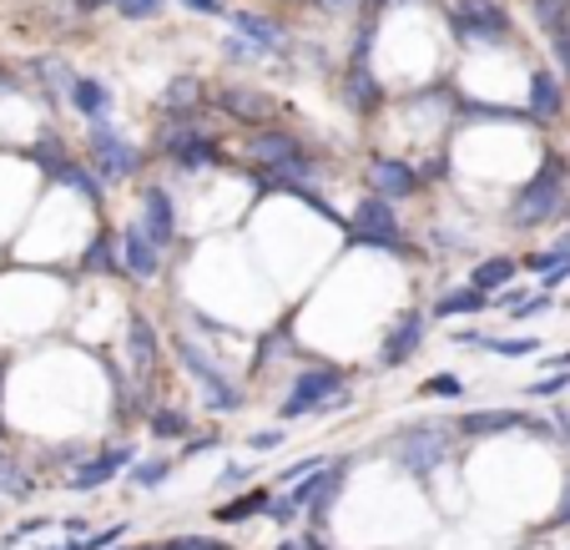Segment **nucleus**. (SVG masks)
<instances>
[{
	"instance_id": "nucleus-4",
	"label": "nucleus",
	"mask_w": 570,
	"mask_h": 550,
	"mask_svg": "<svg viewBox=\"0 0 570 550\" xmlns=\"http://www.w3.org/2000/svg\"><path fill=\"white\" fill-rule=\"evenodd\" d=\"M354 243H368V248H384V253H410V243L399 238V217L394 203L384 197H358L354 207Z\"/></svg>"
},
{
	"instance_id": "nucleus-29",
	"label": "nucleus",
	"mask_w": 570,
	"mask_h": 550,
	"mask_svg": "<svg viewBox=\"0 0 570 550\" xmlns=\"http://www.w3.org/2000/svg\"><path fill=\"white\" fill-rule=\"evenodd\" d=\"M151 434H161V440H177V434H187V414H177V410H151Z\"/></svg>"
},
{
	"instance_id": "nucleus-9",
	"label": "nucleus",
	"mask_w": 570,
	"mask_h": 550,
	"mask_svg": "<svg viewBox=\"0 0 570 550\" xmlns=\"http://www.w3.org/2000/svg\"><path fill=\"white\" fill-rule=\"evenodd\" d=\"M243 157L278 173V167H288V163H298L303 157V141L293 137V131H253V137L243 141Z\"/></svg>"
},
{
	"instance_id": "nucleus-22",
	"label": "nucleus",
	"mask_w": 570,
	"mask_h": 550,
	"mask_svg": "<svg viewBox=\"0 0 570 550\" xmlns=\"http://www.w3.org/2000/svg\"><path fill=\"white\" fill-rule=\"evenodd\" d=\"M484 303H490V293H480V288L440 293V303H434V318H460V313H480Z\"/></svg>"
},
{
	"instance_id": "nucleus-51",
	"label": "nucleus",
	"mask_w": 570,
	"mask_h": 550,
	"mask_svg": "<svg viewBox=\"0 0 570 550\" xmlns=\"http://www.w3.org/2000/svg\"><path fill=\"white\" fill-rule=\"evenodd\" d=\"M278 550H303V546H298V540H283V546H278Z\"/></svg>"
},
{
	"instance_id": "nucleus-17",
	"label": "nucleus",
	"mask_w": 570,
	"mask_h": 550,
	"mask_svg": "<svg viewBox=\"0 0 570 550\" xmlns=\"http://www.w3.org/2000/svg\"><path fill=\"white\" fill-rule=\"evenodd\" d=\"M530 121H540V127H546V121H556V111H560V87H556V76L550 71H535L530 76Z\"/></svg>"
},
{
	"instance_id": "nucleus-33",
	"label": "nucleus",
	"mask_w": 570,
	"mask_h": 550,
	"mask_svg": "<svg viewBox=\"0 0 570 550\" xmlns=\"http://www.w3.org/2000/svg\"><path fill=\"white\" fill-rule=\"evenodd\" d=\"M111 6H117L127 21H151V16H161V6H167V0H111Z\"/></svg>"
},
{
	"instance_id": "nucleus-11",
	"label": "nucleus",
	"mask_w": 570,
	"mask_h": 550,
	"mask_svg": "<svg viewBox=\"0 0 570 550\" xmlns=\"http://www.w3.org/2000/svg\"><path fill=\"white\" fill-rule=\"evenodd\" d=\"M141 233H147L157 248H167V243L177 238V207H173V193H161V187H147L141 193Z\"/></svg>"
},
{
	"instance_id": "nucleus-37",
	"label": "nucleus",
	"mask_w": 570,
	"mask_h": 550,
	"mask_svg": "<svg viewBox=\"0 0 570 550\" xmlns=\"http://www.w3.org/2000/svg\"><path fill=\"white\" fill-rule=\"evenodd\" d=\"M313 470H323V460L318 454H308V460H298V464H288L278 480H303V475H313Z\"/></svg>"
},
{
	"instance_id": "nucleus-20",
	"label": "nucleus",
	"mask_w": 570,
	"mask_h": 550,
	"mask_svg": "<svg viewBox=\"0 0 570 550\" xmlns=\"http://www.w3.org/2000/svg\"><path fill=\"white\" fill-rule=\"evenodd\" d=\"M515 258H484V263H474V273H470V288H480V293H505V283L515 278Z\"/></svg>"
},
{
	"instance_id": "nucleus-32",
	"label": "nucleus",
	"mask_w": 570,
	"mask_h": 550,
	"mask_svg": "<svg viewBox=\"0 0 570 550\" xmlns=\"http://www.w3.org/2000/svg\"><path fill=\"white\" fill-rule=\"evenodd\" d=\"M167 475H173V460H141L137 464V485L141 490H157Z\"/></svg>"
},
{
	"instance_id": "nucleus-15",
	"label": "nucleus",
	"mask_w": 570,
	"mask_h": 550,
	"mask_svg": "<svg viewBox=\"0 0 570 550\" xmlns=\"http://www.w3.org/2000/svg\"><path fill=\"white\" fill-rule=\"evenodd\" d=\"M420 338H424V313H404L394 328H389V338H384V354H379V364L384 369H399L404 359L420 348Z\"/></svg>"
},
{
	"instance_id": "nucleus-39",
	"label": "nucleus",
	"mask_w": 570,
	"mask_h": 550,
	"mask_svg": "<svg viewBox=\"0 0 570 550\" xmlns=\"http://www.w3.org/2000/svg\"><path fill=\"white\" fill-rule=\"evenodd\" d=\"M368 51H374V21H368L364 31H358V41H354V61H358V66H368Z\"/></svg>"
},
{
	"instance_id": "nucleus-25",
	"label": "nucleus",
	"mask_w": 570,
	"mask_h": 550,
	"mask_svg": "<svg viewBox=\"0 0 570 550\" xmlns=\"http://www.w3.org/2000/svg\"><path fill=\"white\" fill-rule=\"evenodd\" d=\"M348 101H354V107H364V111L379 107V81L368 76V66H354V76H348Z\"/></svg>"
},
{
	"instance_id": "nucleus-40",
	"label": "nucleus",
	"mask_w": 570,
	"mask_h": 550,
	"mask_svg": "<svg viewBox=\"0 0 570 550\" xmlns=\"http://www.w3.org/2000/svg\"><path fill=\"white\" fill-rule=\"evenodd\" d=\"M424 389H430V394H460L464 384H460V379H454V374H434Z\"/></svg>"
},
{
	"instance_id": "nucleus-24",
	"label": "nucleus",
	"mask_w": 570,
	"mask_h": 550,
	"mask_svg": "<svg viewBox=\"0 0 570 550\" xmlns=\"http://www.w3.org/2000/svg\"><path fill=\"white\" fill-rule=\"evenodd\" d=\"M56 183H66V187H71V193H81L91 207L101 203V183H97V173H91V167H81V163H76V157L61 167V173H56Z\"/></svg>"
},
{
	"instance_id": "nucleus-1",
	"label": "nucleus",
	"mask_w": 570,
	"mask_h": 550,
	"mask_svg": "<svg viewBox=\"0 0 570 550\" xmlns=\"http://www.w3.org/2000/svg\"><path fill=\"white\" fill-rule=\"evenodd\" d=\"M556 213H566V167H560V157H546V167L510 203V227H535Z\"/></svg>"
},
{
	"instance_id": "nucleus-46",
	"label": "nucleus",
	"mask_w": 570,
	"mask_h": 550,
	"mask_svg": "<svg viewBox=\"0 0 570 550\" xmlns=\"http://www.w3.org/2000/svg\"><path fill=\"white\" fill-rule=\"evenodd\" d=\"M566 379H570V369H566V374H560V379H540V384H535V394H556V389H566Z\"/></svg>"
},
{
	"instance_id": "nucleus-31",
	"label": "nucleus",
	"mask_w": 570,
	"mask_h": 550,
	"mask_svg": "<svg viewBox=\"0 0 570 550\" xmlns=\"http://www.w3.org/2000/svg\"><path fill=\"white\" fill-rule=\"evenodd\" d=\"M203 97V87H197L193 76H183V81H173V87L161 91V107H187V101Z\"/></svg>"
},
{
	"instance_id": "nucleus-16",
	"label": "nucleus",
	"mask_w": 570,
	"mask_h": 550,
	"mask_svg": "<svg viewBox=\"0 0 570 550\" xmlns=\"http://www.w3.org/2000/svg\"><path fill=\"white\" fill-rule=\"evenodd\" d=\"M217 107L237 121H268L273 117V101L263 97V91H248V87H227L223 97H217Z\"/></svg>"
},
{
	"instance_id": "nucleus-50",
	"label": "nucleus",
	"mask_w": 570,
	"mask_h": 550,
	"mask_svg": "<svg viewBox=\"0 0 570 550\" xmlns=\"http://www.w3.org/2000/svg\"><path fill=\"white\" fill-rule=\"evenodd\" d=\"M71 6H81V11H97V6H111V0H71Z\"/></svg>"
},
{
	"instance_id": "nucleus-30",
	"label": "nucleus",
	"mask_w": 570,
	"mask_h": 550,
	"mask_svg": "<svg viewBox=\"0 0 570 550\" xmlns=\"http://www.w3.org/2000/svg\"><path fill=\"white\" fill-rule=\"evenodd\" d=\"M480 348H490V354H535L540 348V338H484L480 334Z\"/></svg>"
},
{
	"instance_id": "nucleus-3",
	"label": "nucleus",
	"mask_w": 570,
	"mask_h": 550,
	"mask_svg": "<svg viewBox=\"0 0 570 550\" xmlns=\"http://www.w3.org/2000/svg\"><path fill=\"white\" fill-rule=\"evenodd\" d=\"M450 26L464 46H505L510 36V16L500 11L495 0H460L450 11Z\"/></svg>"
},
{
	"instance_id": "nucleus-42",
	"label": "nucleus",
	"mask_w": 570,
	"mask_h": 550,
	"mask_svg": "<svg viewBox=\"0 0 570 550\" xmlns=\"http://www.w3.org/2000/svg\"><path fill=\"white\" fill-rule=\"evenodd\" d=\"M556 61L566 66V76H570V31H566V26L556 31Z\"/></svg>"
},
{
	"instance_id": "nucleus-52",
	"label": "nucleus",
	"mask_w": 570,
	"mask_h": 550,
	"mask_svg": "<svg viewBox=\"0 0 570 550\" xmlns=\"http://www.w3.org/2000/svg\"><path fill=\"white\" fill-rule=\"evenodd\" d=\"M61 550H87V546H81V540H71V546H61Z\"/></svg>"
},
{
	"instance_id": "nucleus-38",
	"label": "nucleus",
	"mask_w": 570,
	"mask_h": 550,
	"mask_svg": "<svg viewBox=\"0 0 570 550\" xmlns=\"http://www.w3.org/2000/svg\"><path fill=\"white\" fill-rule=\"evenodd\" d=\"M283 440H288V434H283V430H258V434H253V450H258V454H268V450H278Z\"/></svg>"
},
{
	"instance_id": "nucleus-48",
	"label": "nucleus",
	"mask_w": 570,
	"mask_h": 550,
	"mask_svg": "<svg viewBox=\"0 0 570 550\" xmlns=\"http://www.w3.org/2000/svg\"><path fill=\"white\" fill-rule=\"evenodd\" d=\"M243 480H248V475H243V470H237V464H227V470H223V485H243Z\"/></svg>"
},
{
	"instance_id": "nucleus-49",
	"label": "nucleus",
	"mask_w": 570,
	"mask_h": 550,
	"mask_svg": "<svg viewBox=\"0 0 570 550\" xmlns=\"http://www.w3.org/2000/svg\"><path fill=\"white\" fill-rule=\"evenodd\" d=\"M556 520H560V526H570V485H566V500H560V515Z\"/></svg>"
},
{
	"instance_id": "nucleus-28",
	"label": "nucleus",
	"mask_w": 570,
	"mask_h": 550,
	"mask_svg": "<svg viewBox=\"0 0 570 550\" xmlns=\"http://www.w3.org/2000/svg\"><path fill=\"white\" fill-rule=\"evenodd\" d=\"M31 480H26L21 475V470H16V464L11 460H6V454H0V495H11V500H26V495H31Z\"/></svg>"
},
{
	"instance_id": "nucleus-34",
	"label": "nucleus",
	"mask_w": 570,
	"mask_h": 550,
	"mask_svg": "<svg viewBox=\"0 0 570 550\" xmlns=\"http://www.w3.org/2000/svg\"><path fill=\"white\" fill-rule=\"evenodd\" d=\"M258 510H268V495H248V500H233V505L223 510L217 520H227V526H237L243 515H258Z\"/></svg>"
},
{
	"instance_id": "nucleus-19",
	"label": "nucleus",
	"mask_w": 570,
	"mask_h": 550,
	"mask_svg": "<svg viewBox=\"0 0 570 550\" xmlns=\"http://www.w3.org/2000/svg\"><path fill=\"white\" fill-rule=\"evenodd\" d=\"M344 475H348V464H323V475H318V495L308 500L313 526H323V515H328V510H334V500L344 495Z\"/></svg>"
},
{
	"instance_id": "nucleus-10",
	"label": "nucleus",
	"mask_w": 570,
	"mask_h": 550,
	"mask_svg": "<svg viewBox=\"0 0 570 550\" xmlns=\"http://www.w3.org/2000/svg\"><path fill=\"white\" fill-rule=\"evenodd\" d=\"M177 354H183L187 374H193L197 384H203L207 394H213V410H223V414H227V410H237V404H243V400H237V389L227 384V379L217 374L213 364H207V354H197V344H187V338H177Z\"/></svg>"
},
{
	"instance_id": "nucleus-14",
	"label": "nucleus",
	"mask_w": 570,
	"mask_h": 550,
	"mask_svg": "<svg viewBox=\"0 0 570 550\" xmlns=\"http://www.w3.org/2000/svg\"><path fill=\"white\" fill-rule=\"evenodd\" d=\"M233 26H237V36H243V41H253L263 56L288 51V31H283L278 21H268V16H258V11H237V16H233Z\"/></svg>"
},
{
	"instance_id": "nucleus-35",
	"label": "nucleus",
	"mask_w": 570,
	"mask_h": 550,
	"mask_svg": "<svg viewBox=\"0 0 570 550\" xmlns=\"http://www.w3.org/2000/svg\"><path fill=\"white\" fill-rule=\"evenodd\" d=\"M161 550H227L223 540H207V536H177V540H167Z\"/></svg>"
},
{
	"instance_id": "nucleus-5",
	"label": "nucleus",
	"mask_w": 570,
	"mask_h": 550,
	"mask_svg": "<svg viewBox=\"0 0 570 550\" xmlns=\"http://www.w3.org/2000/svg\"><path fill=\"white\" fill-rule=\"evenodd\" d=\"M450 454V430L444 424H414L410 434H399L394 460L410 470V475H430L434 464Z\"/></svg>"
},
{
	"instance_id": "nucleus-43",
	"label": "nucleus",
	"mask_w": 570,
	"mask_h": 550,
	"mask_svg": "<svg viewBox=\"0 0 570 550\" xmlns=\"http://www.w3.org/2000/svg\"><path fill=\"white\" fill-rule=\"evenodd\" d=\"M223 444V434H203V440H187L183 444V454H197V450H217Z\"/></svg>"
},
{
	"instance_id": "nucleus-6",
	"label": "nucleus",
	"mask_w": 570,
	"mask_h": 550,
	"mask_svg": "<svg viewBox=\"0 0 570 550\" xmlns=\"http://www.w3.org/2000/svg\"><path fill=\"white\" fill-rule=\"evenodd\" d=\"M87 137H91V163H97L101 177H111V183H117V177H137L141 173V151L131 147V141H121L107 121H91Z\"/></svg>"
},
{
	"instance_id": "nucleus-44",
	"label": "nucleus",
	"mask_w": 570,
	"mask_h": 550,
	"mask_svg": "<svg viewBox=\"0 0 570 550\" xmlns=\"http://www.w3.org/2000/svg\"><path fill=\"white\" fill-rule=\"evenodd\" d=\"M187 11H203V16H223V0H183Z\"/></svg>"
},
{
	"instance_id": "nucleus-23",
	"label": "nucleus",
	"mask_w": 570,
	"mask_h": 550,
	"mask_svg": "<svg viewBox=\"0 0 570 550\" xmlns=\"http://www.w3.org/2000/svg\"><path fill=\"white\" fill-rule=\"evenodd\" d=\"M36 76H41L46 81V91H51V97H71V87H76V71L66 61H56V56H41V61L31 66Z\"/></svg>"
},
{
	"instance_id": "nucleus-36",
	"label": "nucleus",
	"mask_w": 570,
	"mask_h": 550,
	"mask_svg": "<svg viewBox=\"0 0 570 550\" xmlns=\"http://www.w3.org/2000/svg\"><path fill=\"white\" fill-rule=\"evenodd\" d=\"M570 0H535V16L550 26V31H560V11H566Z\"/></svg>"
},
{
	"instance_id": "nucleus-7",
	"label": "nucleus",
	"mask_w": 570,
	"mask_h": 550,
	"mask_svg": "<svg viewBox=\"0 0 570 550\" xmlns=\"http://www.w3.org/2000/svg\"><path fill=\"white\" fill-rule=\"evenodd\" d=\"M368 187H374L384 203H404V197L420 193V173H414L404 157H374V163H368Z\"/></svg>"
},
{
	"instance_id": "nucleus-13",
	"label": "nucleus",
	"mask_w": 570,
	"mask_h": 550,
	"mask_svg": "<svg viewBox=\"0 0 570 550\" xmlns=\"http://www.w3.org/2000/svg\"><path fill=\"white\" fill-rule=\"evenodd\" d=\"M460 430H464V434H505V430L550 434L546 424H535L525 410H470V414H460Z\"/></svg>"
},
{
	"instance_id": "nucleus-47",
	"label": "nucleus",
	"mask_w": 570,
	"mask_h": 550,
	"mask_svg": "<svg viewBox=\"0 0 570 550\" xmlns=\"http://www.w3.org/2000/svg\"><path fill=\"white\" fill-rule=\"evenodd\" d=\"M323 11H354V6H364V0H318Z\"/></svg>"
},
{
	"instance_id": "nucleus-8",
	"label": "nucleus",
	"mask_w": 570,
	"mask_h": 550,
	"mask_svg": "<svg viewBox=\"0 0 570 550\" xmlns=\"http://www.w3.org/2000/svg\"><path fill=\"white\" fill-rule=\"evenodd\" d=\"M131 460H137V450H131V444H121V450L97 454V460L76 464V470H71V480H66V490H76V495H87V490H101V485H107V480H117Z\"/></svg>"
},
{
	"instance_id": "nucleus-53",
	"label": "nucleus",
	"mask_w": 570,
	"mask_h": 550,
	"mask_svg": "<svg viewBox=\"0 0 570 550\" xmlns=\"http://www.w3.org/2000/svg\"><path fill=\"white\" fill-rule=\"evenodd\" d=\"M141 550H161V546H141Z\"/></svg>"
},
{
	"instance_id": "nucleus-18",
	"label": "nucleus",
	"mask_w": 570,
	"mask_h": 550,
	"mask_svg": "<svg viewBox=\"0 0 570 550\" xmlns=\"http://www.w3.org/2000/svg\"><path fill=\"white\" fill-rule=\"evenodd\" d=\"M71 107L81 111V117H87V121H107L111 91L101 87V81H91V76H76V87H71Z\"/></svg>"
},
{
	"instance_id": "nucleus-2",
	"label": "nucleus",
	"mask_w": 570,
	"mask_h": 550,
	"mask_svg": "<svg viewBox=\"0 0 570 550\" xmlns=\"http://www.w3.org/2000/svg\"><path fill=\"white\" fill-rule=\"evenodd\" d=\"M344 379H338V369H328V364H318V369H303L298 379H293V389H288V400L278 404V420L288 424V420H303V414H318L323 404L334 400V404H344L348 394L344 389Z\"/></svg>"
},
{
	"instance_id": "nucleus-26",
	"label": "nucleus",
	"mask_w": 570,
	"mask_h": 550,
	"mask_svg": "<svg viewBox=\"0 0 570 550\" xmlns=\"http://www.w3.org/2000/svg\"><path fill=\"white\" fill-rule=\"evenodd\" d=\"M31 157H36V163H41V167H46V173H51V177L61 173L66 163H71V157H66V147H61V141L51 137V131H46V137L36 141V151H31Z\"/></svg>"
},
{
	"instance_id": "nucleus-21",
	"label": "nucleus",
	"mask_w": 570,
	"mask_h": 550,
	"mask_svg": "<svg viewBox=\"0 0 570 550\" xmlns=\"http://www.w3.org/2000/svg\"><path fill=\"white\" fill-rule=\"evenodd\" d=\"M151 364H157V334H151L147 318H131V369L137 374H151Z\"/></svg>"
},
{
	"instance_id": "nucleus-27",
	"label": "nucleus",
	"mask_w": 570,
	"mask_h": 550,
	"mask_svg": "<svg viewBox=\"0 0 570 550\" xmlns=\"http://www.w3.org/2000/svg\"><path fill=\"white\" fill-rule=\"evenodd\" d=\"M111 248H117V238H111V233H101V238L91 243V253L81 258V268H107V273H117L121 263H117V253H111Z\"/></svg>"
},
{
	"instance_id": "nucleus-41",
	"label": "nucleus",
	"mask_w": 570,
	"mask_h": 550,
	"mask_svg": "<svg viewBox=\"0 0 570 550\" xmlns=\"http://www.w3.org/2000/svg\"><path fill=\"white\" fill-rule=\"evenodd\" d=\"M566 278H570V258H560L556 268H546V278H540V283H546V288H560Z\"/></svg>"
},
{
	"instance_id": "nucleus-45",
	"label": "nucleus",
	"mask_w": 570,
	"mask_h": 550,
	"mask_svg": "<svg viewBox=\"0 0 570 550\" xmlns=\"http://www.w3.org/2000/svg\"><path fill=\"white\" fill-rule=\"evenodd\" d=\"M117 536H121V526H117V530H107V536H91V540H81V546H87V550H107Z\"/></svg>"
},
{
	"instance_id": "nucleus-12",
	"label": "nucleus",
	"mask_w": 570,
	"mask_h": 550,
	"mask_svg": "<svg viewBox=\"0 0 570 550\" xmlns=\"http://www.w3.org/2000/svg\"><path fill=\"white\" fill-rule=\"evenodd\" d=\"M121 268L131 273V278H157V268H161V248L141 233V223H131V227H121Z\"/></svg>"
}]
</instances>
